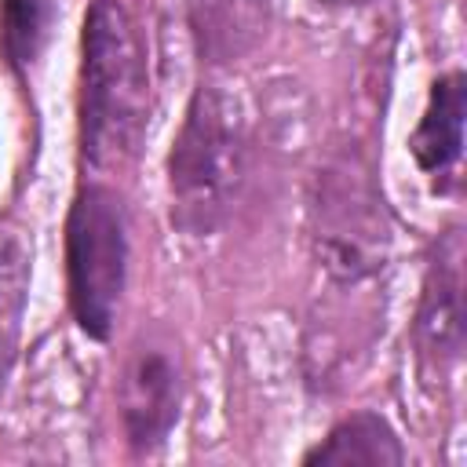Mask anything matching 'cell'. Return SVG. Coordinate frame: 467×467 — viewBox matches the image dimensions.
I'll return each mask as SVG.
<instances>
[{
	"label": "cell",
	"instance_id": "obj_7",
	"mask_svg": "<svg viewBox=\"0 0 467 467\" xmlns=\"http://www.w3.org/2000/svg\"><path fill=\"white\" fill-rule=\"evenodd\" d=\"M274 0H190V26L204 62L230 66L255 51L270 29Z\"/></svg>",
	"mask_w": 467,
	"mask_h": 467
},
{
	"label": "cell",
	"instance_id": "obj_6",
	"mask_svg": "<svg viewBox=\"0 0 467 467\" xmlns=\"http://www.w3.org/2000/svg\"><path fill=\"white\" fill-rule=\"evenodd\" d=\"M463 113H467V80L463 73H445L434 80L427 109L409 135V150L423 175L445 190V179L456 171L463 153Z\"/></svg>",
	"mask_w": 467,
	"mask_h": 467
},
{
	"label": "cell",
	"instance_id": "obj_1",
	"mask_svg": "<svg viewBox=\"0 0 467 467\" xmlns=\"http://www.w3.org/2000/svg\"><path fill=\"white\" fill-rule=\"evenodd\" d=\"M150 106L146 51L117 0H95L84 18L80 150L99 171L124 168L142 139Z\"/></svg>",
	"mask_w": 467,
	"mask_h": 467
},
{
	"label": "cell",
	"instance_id": "obj_4",
	"mask_svg": "<svg viewBox=\"0 0 467 467\" xmlns=\"http://www.w3.org/2000/svg\"><path fill=\"white\" fill-rule=\"evenodd\" d=\"M182 368L168 343L146 339L128 354L120 372V420L124 434L139 452H153L179 420Z\"/></svg>",
	"mask_w": 467,
	"mask_h": 467
},
{
	"label": "cell",
	"instance_id": "obj_3",
	"mask_svg": "<svg viewBox=\"0 0 467 467\" xmlns=\"http://www.w3.org/2000/svg\"><path fill=\"white\" fill-rule=\"evenodd\" d=\"M128 277V223L109 186H84L66 219V281L77 325L109 339Z\"/></svg>",
	"mask_w": 467,
	"mask_h": 467
},
{
	"label": "cell",
	"instance_id": "obj_9",
	"mask_svg": "<svg viewBox=\"0 0 467 467\" xmlns=\"http://www.w3.org/2000/svg\"><path fill=\"white\" fill-rule=\"evenodd\" d=\"M26 299H29V248L18 234L0 230V398L18 354Z\"/></svg>",
	"mask_w": 467,
	"mask_h": 467
},
{
	"label": "cell",
	"instance_id": "obj_11",
	"mask_svg": "<svg viewBox=\"0 0 467 467\" xmlns=\"http://www.w3.org/2000/svg\"><path fill=\"white\" fill-rule=\"evenodd\" d=\"M317 4H328V7H354V4H368V0H317Z\"/></svg>",
	"mask_w": 467,
	"mask_h": 467
},
{
	"label": "cell",
	"instance_id": "obj_10",
	"mask_svg": "<svg viewBox=\"0 0 467 467\" xmlns=\"http://www.w3.org/2000/svg\"><path fill=\"white\" fill-rule=\"evenodd\" d=\"M62 0H0L4 51L15 69H33L55 33Z\"/></svg>",
	"mask_w": 467,
	"mask_h": 467
},
{
	"label": "cell",
	"instance_id": "obj_5",
	"mask_svg": "<svg viewBox=\"0 0 467 467\" xmlns=\"http://www.w3.org/2000/svg\"><path fill=\"white\" fill-rule=\"evenodd\" d=\"M463 248L460 234L449 230V237L438 244V255L427 270L423 281V299L416 314V343L420 358L434 361L438 368L452 365L460 358V339H463Z\"/></svg>",
	"mask_w": 467,
	"mask_h": 467
},
{
	"label": "cell",
	"instance_id": "obj_2",
	"mask_svg": "<svg viewBox=\"0 0 467 467\" xmlns=\"http://www.w3.org/2000/svg\"><path fill=\"white\" fill-rule=\"evenodd\" d=\"M241 175L244 128L237 109L215 88H197L168 161L171 219L186 234H212L226 219Z\"/></svg>",
	"mask_w": 467,
	"mask_h": 467
},
{
	"label": "cell",
	"instance_id": "obj_8",
	"mask_svg": "<svg viewBox=\"0 0 467 467\" xmlns=\"http://www.w3.org/2000/svg\"><path fill=\"white\" fill-rule=\"evenodd\" d=\"M405 449L398 441V434L390 431V423L376 412H354L347 420H339L325 441H317L303 463H325V467H387V463H401Z\"/></svg>",
	"mask_w": 467,
	"mask_h": 467
}]
</instances>
